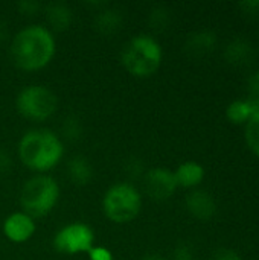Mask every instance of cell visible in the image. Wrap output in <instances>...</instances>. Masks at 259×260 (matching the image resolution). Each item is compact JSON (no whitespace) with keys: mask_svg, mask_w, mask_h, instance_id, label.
I'll return each mask as SVG.
<instances>
[{"mask_svg":"<svg viewBox=\"0 0 259 260\" xmlns=\"http://www.w3.org/2000/svg\"><path fill=\"white\" fill-rule=\"evenodd\" d=\"M14 64L24 72H38L50 64L56 52V41L49 27L31 24L20 29L11 41Z\"/></svg>","mask_w":259,"mask_h":260,"instance_id":"1","label":"cell"},{"mask_svg":"<svg viewBox=\"0 0 259 260\" xmlns=\"http://www.w3.org/2000/svg\"><path fill=\"white\" fill-rule=\"evenodd\" d=\"M64 155V145L58 134L49 129H32L18 142V158L31 171L46 174L53 169Z\"/></svg>","mask_w":259,"mask_h":260,"instance_id":"2","label":"cell"},{"mask_svg":"<svg viewBox=\"0 0 259 260\" xmlns=\"http://www.w3.org/2000/svg\"><path fill=\"white\" fill-rule=\"evenodd\" d=\"M163 50L159 41L147 34L134 35L127 41L121 52L124 69L136 78H148L162 66Z\"/></svg>","mask_w":259,"mask_h":260,"instance_id":"3","label":"cell"},{"mask_svg":"<svg viewBox=\"0 0 259 260\" xmlns=\"http://www.w3.org/2000/svg\"><path fill=\"white\" fill-rule=\"evenodd\" d=\"M60 200V186L55 178L46 174H37L29 178L20 192V204L31 218L46 216L53 210Z\"/></svg>","mask_w":259,"mask_h":260,"instance_id":"4","label":"cell"},{"mask_svg":"<svg viewBox=\"0 0 259 260\" xmlns=\"http://www.w3.org/2000/svg\"><path fill=\"white\" fill-rule=\"evenodd\" d=\"M102 209L105 216L114 224L131 222L142 210V195L131 183H116L104 193Z\"/></svg>","mask_w":259,"mask_h":260,"instance_id":"5","label":"cell"},{"mask_svg":"<svg viewBox=\"0 0 259 260\" xmlns=\"http://www.w3.org/2000/svg\"><path fill=\"white\" fill-rule=\"evenodd\" d=\"M15 107L24 119L44 122L55 114L58 108V98L50 88L35 84L24 87L18 93Z\"/></svg>","mask_w":259,"mask_h":260,"instance_id":"6","label":"cell"},{"mask_svg":"<svg viewBox=\"0 0 259 260\" xmlns=\"http://www.w3.org/2000/svg\"><path fill=\"white\" fill-rule=\"evenodd\" d=\"M53 247L58 253L67 256L89 253L95 247V233L87 224H67L56 232L53 238Z\"/></svg>","mask_w":259,"mask_h":260,"instance_id":"7","label":"cell"},{"mask_svg":"<svg viewBox=\"0 0 259 260\" xmlns=\"http://www.w3.org/2000/svg\"><path fill=\"white\" fill-rule=\"evenodd\" d=\"M143 187L147 195L154 201H165L177 190L174 171L168 168H151L143 175Z\"/></svg>","mask_w":259,"mask_h":260,"instance_id":"8","label":"cell"},{"mask_svg":"<svg viewBox=\"0 0 259 260\" xmlns=\"http://www.w3.org/2000/svg\"><path fill=\"white\" fill-rule=\"evenodd\" d=\"M35 221L24 212L11 213L3 222V235L14 244H23L29 241L35 233Z\"/></svg>","mask_w":259,"mask_h":260,"instance_id":"9","label":"cell"},{"mask_svg":"<svg viewBox=\"0 0 259 260\" xmlns=\"http://www.w3.org/2000/svg\"><path fill=\"white\" fill-rule=\"evenodd\" d=\"M186 209L194 218L209 221L217 213V203L209 192L197 189L186 197Z\"/></svg>","mask_w":259,"mask_h":260,"instance_id":"10","label":"cell"},{"mask_svg":"<svg viewBox=\"0 0 259 260\" xmlns=\"http://www.w3.org/2000/svg\"><path fill=\"white\" fill-rule=\"evenodd\" d=\"M46 21L49 24V30L63 32L70 27L73 21V11L66 2H50L43 8Z\"/></svg>","mask_w":259,"mask_h":260,"instance_id":"11","label":"cell"},{"mask_svg":"<svg viewBox=\"0 0 259 260\" xmlns=\"http://www.w3.org/2000/svg\"><path fill=\"white\" fill-rule=\"evenodd\" d=\"M217 46V34L214 30H195L188 35L185 41V52L189 56L202 58L208 53H211Z\"/></svg>","mask_w":259,"mask_h":260,"instance_id":"12","label":"cell"},{"mask_svg":"<svg viewBox=\"0 0 259 260\" xmlns=\"http://www.w3.org/2000/svg\"><path fill=\"white\" fill-rule=\"evenodd\" d=\"M224 58L232 66H247L255 58V49L252 43L243 37L234 38L224 49Z\"/></svg>","mask_w":259,"mask_h":260,"instance_id":"13","label":"cell"},{"mask_svg":"<svg viewBox=\"0 0 259 260\" xmlns=\"http://www.w3.org/2000/svg\"><path fill=\"white\" fill-rule=\"evenodd\" d=\"M95 29L102 35H113L116 34L124 24V14L121 9L113 6H105L99 9L93 20Z\"/></svg>","mask_w":259,"mask_h":260,"instance_id":"14","label":"cell"},{"mask_svg":"<svg viewBox=\"0 0 259 260\" xmlns=\"http://www.w3.org/2000/svg\"><path fill=\"white\" fill-rule=\"evenodd\" d=\"M174 177H176L177 186L191 189V187L198 186L203 181L205 169L197 161H185L174 171Z\"/></svg>","mask_w":259,"mask_h":260,"instance_id":"15","label":"cell"},{"mask_svg":"<svg viewBox=\"0 0 259 260\" xmlns=\"http://www.w3.org/2000/svg\"><path fill=\"white\" fill-rule=\"evenodd\" d=\"M67 175L73 184L87 186L93 178V166L85 157L76 155L67 163Z\"/></svg>","mask_w":259,"mask_h":260,"instance_id":"16","label":"cell"},{"mask_svg":"<svg viewBox=\"0 0 259 260\" xmlns=\"http://www.w3.org/2000/svg\"><path fill=\"white\" fill-rule=\"evenodd\" d=\"M259 110V102L253 99H247V101H234L229 104L227 110H226V116L229 120H232L234 123H241V122H247L253 113H256Z\"/></svg>","mask_w":259,"mask_h":260,"instance_id":"17","label":"cell"},{"mask_svg":"<svg viewBox=\"0 0 259 260\" xmlns=\"http://www.w3.org/2000/svg\"><path fill=\"white\" fill-rule=\"evenodd\" d=\"M148 23L157 32L165 30L171 23V11L166 6H162V5L154 6L148 14Z\"/></svg>","mask_w":259,"mask_h":260,"instance_id":"18","label":"cell"},{"mask_svg":"<svg viewBox=\"0 0 259 260\" xmlns=\"http://www.w3.org/2000/svg\"><path fill=\"white\" fill-rule=\"evenodd\" d=\"M246 140L249 148L259 155V110L247 120L246 125Z\"/></svg>","mask_w":259,"mask_h":260,"instance_id":"19","label":"cell"},{"mask_svg":"<svg viewBox=\"0 0 259 260\" xmlns=\"http://www.w3.org/2000/svg\"><path fill=\"white\" fill-rule=\"evenodd\" d=\"M81 133H82V125H81V120L75 116H69L66 117V120L63 122L61 125V134L64 139L73 142V140H78L81 137Z\"/></svg>","mask_w":259,"mask_h":260,"instance_id":"20","label":"cell"},{"mask_svg":"<svg viewBox=\"0 0 259 260\" xmlns=\"http://www.w3.org/2000/svg\"><path fill=\"white\" fill-rule=\"evenodd\" d=\"M125 171H127V174H128V177L131 178V180H134V178H143V175H145V169H143V163H142V160L139 158V157H131V158H128L127 160V163H125Z\"/></svg>","mask_w":259,"mask_h":260,"instance_id":"21","label":"cell"},{"mask_svg":"<svg viewBox=\"0 0 259 260\" xmlns=\"http://www.w3.org/2000/svg\"><path fill=\"white\" fill-rule=\"evenodd\" d=\"M172 260H195L192 247L186 242L177 244L172 250Z\"/></svg>","mask_w":259,"mask_h":260,"instance_id":"22","label":"cell"},{"mask_svg":"<svg viewBox=\"0 0 259 260\" xmlns=\"http://www.w3.org/2000/svg\"><path fill=\"white\" fill-rule=\"evenodd\" d=\"M44 5H41L37 0H23L18 3V11L23 15H35L38 11H43Z\"/></svg>","mask_w":259,"mask_h":260,"instance_id":"23","label":"cell"},{"mask_svg":"<svg viewBox=\"0 0 259 260\" xmlns=\"http://www.w3.org/2000/svg\"><path fill=\"white\" fill-rule=\"evenodd\" d=\"M238 6L246 15L259 18V0H244V2H240Z\"/></svg>","mask_w":259,"mask_h":260,"instance_id":"24","label":"cell"},{"mask_svg":"<svg viewBox=\"0 0 259 260\" xmlns=\"http://www.w3.org/2000/svg\"><path fill=\"white\" fill-rule=\"evenodd\" d=\"M247 88H249V94H250V99L259 102V70L253 72L249 78V82H247Z\"/></svg>","mask_w":259,"mask_h":260,"instance_id":"25","label":"cell"},{"mask_svg":"<svg viewBox=\"0 0 259 260\" xmlns=\"http://www.w3.org/2000/svg\"><path fill=\"white\" fill-rule=\"evenodd\" d=\"M87 254L90 260H114L111 251L107 250L105 247H93Z\"/></svg>","mask_w":259,"mask_h":260,"instance_id":"26","label":"cell"},{"mask_svg":"<svg viewBox=\"0 0 259 260\" xmlns=\"http://www.w3.org/2000/svg\"><path fill=\"white\" fill-rule=\"evenodd\" d=\"M212 260H243L240 257V254L231 248H220L215 254Z\"/></svg>","mask_w":259,"mask_h":260,"instance_id":"27","label":"cell"},{"mask_svg":"<svg viewBox=\"0 0 259 260\" xmlns=\"http://www.w3.org/2000/svg\"><path fill=\"white\" fill-rule=\"evenodd\" d=\"M11 166V157L6 151L0 149V172H5L8 171Z\"/></svg>","mask_w":259,"mask_h":260,"instance_id":"28","label":"cell"},{"mask_svg":"<svg viewBox=\"0 0 259 260\" xmlns=\"http://www.w3.org/2000/svg\"><path fill=\"white\" fill-rule=\"evenodd\" d=\"M8 37V27H6V23L3 20H0V43Z\"/></svg>","mask_w":259,"mask_h":260,"instance_id":"29","label":"cell"},{"mask_svg":"<svg viewBox=\"0 0 259 260\" xmlns=\"http://www.w3.org/2000/svg\"><path fill=\"white\" fill-rule=\"evenodd\" d=\"M140 260H166L165 257H162L160 254H147L143 256Z\"/></svg>","mask_w":259,"mask_h":260,"instance_id":"30","label":"cell"}]
</instances>
